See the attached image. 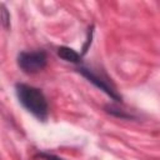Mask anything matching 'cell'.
Masks as SVG:
<instances>
[{"instance_id": "1", "label": "cell", "mask_w": 160, "mask_h": 160, "mask_svg": "<svg viewBox=\"0 0 160 160\" xmlns=\"http://www.w3.org/2000/svg\"><path fill=\"white\" fill-rule=\"evenodd\" d=\"M19 102L36 119L45 121L49 116V105L44 92L32 85L18 82L15 85Z\"/></svg>"}, {"instance_id": "5", "label": "cell", "mask_w": 160, "mask_h": 160, "mask_svg": "<svg viewBox=\"0 0 160 160\" xmlns=\"http://www.w3.org/2000/svg\"><path fill=\"white\" fill-rule=\"evenodd\" d=\"M0 22L2 24V26L5 29H9L10 25V15L6 10V8L4 5H0Z\"/></svg>"}, {"instance_id": "6", "label": "cell", "mask_w": 160, "mask_h": 160, "mask_svg": "<svg viewBox=\"0 0 160 160\" xmlns=\"http://www.w3.org/2000/svg\"><path fill=\"white\" fill-rule=\"evenodd\" d=\"M36 156L41 158L44 160H64V159H61V158H59V156H56L54 154H49V152H39Z\"/></svg>"}, {"instance_id": "3", "label": "cell", "mask_w": 160, "mask_h": 160, "mask_svg": "<svg viewBox=\"0 0 160 160\" xmlns=\"http://www.w3.org/2000/svg\"><path fill=\"white\" fill-rule=\"evenodd\" d=\"M78 71L84 78H86L91 84H94L96 88H99L100 90H102L106 95H109L112 100L121 101V95L116 91V89L114 88V85L110 82V80L106 76L100 75L99 72L94 71L92 69H89V68H85V66H79L78 68Z\"/></svg>"}, {"instance_id": "2", "label": "cell", "mask_w": 160, "mask_h": 160, "mask_svg": "<svg viewBox=\"0 0 160 160\" xmlns=\"http://www.w3.org/2000/svg\"><path fill=\"white\" fill-rule=\"evenodd\" d=\"M48 64V55L44 50L21 51L18 55V66L25 74H36Z\"/></svg>"}, {"instance_id": "4", "label": "cell", "mask_w": 160, "mask_h": 160, "mask_svg": "<svg viewBox=\"0 0 160 160\" xmlns=\"http://www.w3.org/2000/svg\"><path fill=\"white\" fill-rule=\"evenodd\" d=\"M58 56L61 58L62 60L71 62V64H80L82 55L79 54L78 51H75L74 49L69 48V46H59L58 48Z\"/></svg>"}]
</instances>
